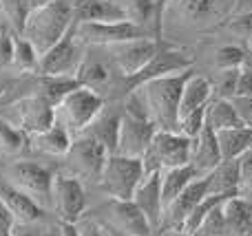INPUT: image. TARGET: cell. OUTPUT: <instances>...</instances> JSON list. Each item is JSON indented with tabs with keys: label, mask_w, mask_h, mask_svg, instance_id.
Here are the masks:
<instances>
[{
	"label": "cell",
	"mask_w": 252,
	"mask_h": 236,
	"mask_svg": "<svg viewBox=\"0 0 252 236\" xmlns=\"http://www.w3.org/2000/svg\"><path fill=\"white\" fill-rule=\"evenodd\" d=\"M228 31H232L235 35L244 38L246 42L252 40V9H246L239 16H235L230 22H228Z\"/></svg>",
	"instance_id": "cell-40"
},
{
	"label": "cell",
	"mask_w": 252,
	"mask_h": 236,
	"mask_svg": "<svg viewBox=\"0 0 252 236\" xmlns=\"http://www.w3.org/2000/svg\"><path fill=\"white\" fill-rule=\"evenodd\" d=\"M208 194H223V197H237L239 188V161H221L208 175Z\"/></svg>",
	"instance_id": "cell-28"
},
{
	"label": "cell",
	"mask_w": 252,
	"mask_h": 236,
	"mask_svg": "<svg viewBox=\"0 0 252 236\" xmlns=\"http://www.w3.org/2000/svg\"><path fill=\"white\" fill-rule=\"evenodd\" d=\"M210 100H213V86H210V79L204 78L199 73H192L188 78L186 86L182 91V102H179V119L188 117V115L197 113V110L208 108ZM177 119V126H179Z\"/></svg>",
	"instance_id": "cell-20"
},
{
	"label": "cell",
	"mask_w": 252,
	"mask_h": 236,
	"mask_svg": "<svg viewBox=\"0 0 252 236\" xmlns=\"http://www.w3.org/2000/svg\"><path fill=\"white\" fill-rule=\"evenodd\" d=\"M219 153H221V161H230V159H239L246 150L252 148V131L250 126H235L226 128V131L215 132Z\"/></svg>",
	"instance_id": "cell-25"
},
{
	"label": "cell",
	"mask_w": 252,
	"mask_h": 236,
	"mask_svg": "<svg viewBox=\"0 0 252 236\" xmlns=\"http://www.w3.org/2000/svg\"><path fill=\"white\" fill-rule=\"evenodd\" d=\"M106 228V232H109V236H130V234H124V232H120V230H115V228H111V225H106V223H102Z\"/></svg>",
	"instance_id": "cell-49"
},
{
	"label": "cell",
	"mask_w": 252,
	"mask_h": 236,
	"mask_svg": "<svg viewBox=\"0 0 252 236\" xmlns=\"http://www.w3.org/2000/svg\"><path fill=\"white\" fill-rule=\"evenodd\" d=\"M111 78H113L111 66L106 64L102 57H95V55H91V53H84V60H82V64H80L78 73H75V79H78L80 86L100 93L111 84Z\"/></svg>",
	"instance_id": "cell-24"
},
{
	"label": "cell",
	"mask_w": 252,
	"mask_h": 236,
	"mask_svg": "<svg viewBox=\"0 0 252 236\" xmlns=\"http://www.w3.org/2000/svg\"><path fill=\"white\" fill-rule=\"evenodd\" d=\"M75 35L84 47H113V44H122L128 40L139 38H153L146 29L137 26L130 20L120 22H84V25H75Z\"/></svg>",
	"instance_id": "cell-8"
},
{
	"label": "cell",
	"mask_w": 252,
	"mask_h": 236,
	"mask_svg": "<svg viewBox=\"0 0 252 236\" xmlns=\"http://www.w3.org/2000/svg\"><path fill=\"white\" fill-rule=\"evenodd\" d=\"M161 40L155 38H139V40H128L122 44H113L109 47L111 60H113L115 69L120 71L124 79H130L159 53Z\"/></svg>",
	"instance_id": "cell-12"
},
{
	"label": "cell",
	"mask_w": 252,
	"mask_h": 236,
	"mask_svg": "<svg viewBox=\"0 0 252 236\" xmlns=\"http://www.w3.org/2000/svg\"><path fill=\"white\" fill-rule=\"evenodd\" d=\"M120 119L122 113H111V110H102L95 117V122L82 132V135L93 137L95 141H100L109 155H115L118 150V135H120Z\"/></svg>",
	"instance_id": "cell-26"
},
{
	"label": "cell",
	"mask_w": 252,
	"mask_h": 236,
	"mask_svg": "<svg viewBox=\"0 0 252 236\" xmlns=\"http://www.w3.org/2000/svg\"><path fill=\"white\" fill-rule=\"evenodd\" d=\"M192 73L195 71L188 69V71H182V73L151 79V82L135 88L139 93V97H142L144 106L148 110V117L155 124L157 131H179L177 119H179L182 91Z\"/></svg>",
	"instance_id": "cell-1"
},
{
	"label": "cell",
	"mask_w": 252,
	"mask_h": 236,
	"mask_svg": "<svg viewBox=\"0 0 252 236\" xmlns=\"http://www.w3.org/2000/svg\"><path fill=\"white\" fill-rule=\"evenodd\" d=\"M53 2V0H20V7H22V13H25V20L31 16L33 11H38V9H42L44 4Z\"/></svg>",
	"instance_id": "cell-47"
},
{
	"label": "cell",
	"mask_w": 252,
	"mask_h": 236,
	"mask_svg": "<svg viewBox=\"0 0 252 236\" xmlns=\"http://www.w3.org/2000/svg\"><path fill=\"white\" fill-rule=\"evenodd\" d=\"M170 236H195V234H186V232H170Z\"/></svg>",
	"instance_id": "cell-52"
},
{
	"label": "cell",
	"mask_w": 252,
	"mask_h": 236,
	"mask_svg": "<svg viewBox=\"0 0 252 236\" xmlns=\"http://www.w3.org/2000/svg\"><path fill=\"white\" fill-rule=\"evenodd\" d=\"M84 44L75 35V25L71 26V31L60 40L58 44H53L47 53L40 55V66L38 73L40 78H75L80 64L84 60Z\"/></svg>",
	"instance_id": "cell-7"
},
{
	"label": "cell",
	"mask_w": 252,
	"mask_h": 236,
	"mask_svg": "<svg viewBox=\"0 0 252 236\" xmlns=\"http://www.w3.org/2000/svg\"><path fill=\"white\" fill-rule=\"evenodd\" d=\"M106 212H109L106 225L120 230V232L130 234V236H151L153 234L151 223L142 214V210L133 203V199L130 201H113L111 199L109 206H106Z\"/></svg>",
	"instance_id": "cell-17"
},
{
	"label": "cell",
	"mask_w": 252,
	"mask_h": 236,
	"mask_svg": "<svg viewBox=\"0 0 252 236\" xmlns=\"http://www.w3.org/2000/svg\"><path fill=\"white\" fill-rule=\"evenodd\" d=\"M109 150L95 141L89 135H78L71 144L69 153H66V163L75 172L73 177H78L80 181H100L102 170H104L106 161H109Z\"/></svg>",
	"instance_id": "cell-9"
},
{
	"label": "cell",
	"mask_w": 252,
	"mask_h": 236,
	"mask_svg": "<svg viewBox=\"0 0 252 236\" xmlns=\"http://www.w3.org/2000/svg\"><path fill=\"white\" fill-rule=\"evenodd\" d=\"M237 161H239V188H237V194L252 203V148L246 150Z\"/></svg>",
	"instance_id": "cell-38"
},
{
	"label": "cell",
	"mask_w": 252,
	"mask_h": 236,
	"mask_svg": "<svg viewBox=\"0 0 252 236\" xmlns=\"http://www.w3.org/2000/svg\"><path fill=\"white\" fill-rule=\"evenodd\" d=\"M73 139L75 137L71 135L64 126H60V124L56 122L49 131L29 137V144H31L33 150L49 155V157H66V153H69Z\"/></svg>",
	"instance_id": "cell-23"
},
{
	"label": "cell",
	"mask_w": 252,
	"mask_h": 236,
	"mask_svg": "<svg viewBox=\"0 0 252 236\" xmlns=\"http://www.w3.org/2000/svg\"><path fill=\"white\" fill-rule=\"evenodd\" d=\"M170 0H155V38L161 40V29H164V13Z\"/></svg>",
	"instance_id": "cell-45"
},
{
	"label": "cell",
	"mask_w": 252,
	"mask_h": 236,
	"mask_svg": "<svg viewBox=\"0 0 252 236\" xmlns=\"http://www.w3.org/2000/svg\"><path fill=\"white\" fill-rule=\"evenodd\" d=\"M232 106L237 108V113H239V117L244 119V124L252 122V95L232 97Z\"/></svg>",
	"instance_id": "cell-43"
},
{
	"label": "cell",
	"mask_w": 252,
	"mask_h": 236,
	"mask_svg": "<svg viewBox=\"0 0 252 236\" xmlns=\"http://www.w3.org/2000/svg\"><path fill=\"white\" fill-rule=\"evenodd\" d=\"M124 11L130 22L155 35V0H126Z\"/></svg>",
	"instance_id": "cell-33"
},
{
	"label": "cell",
	"mask_w": 252,
	"mask_h": 236,
	"mask_svg": "<svg viewBox=\"0 0 252 236\" xmlns=\"http://www.w3.org/2000/svg\"><path fill=\"white\" fill-rule=\"evenodd\" d=\"M128 20L122 4L113 0H73V22H120Z\"/></svg>",
	"instance_id": "cell-19"
},
{
	"label": "cell",
	"mask_w": 252,
	"mask_h": 236,
	"mask_svg": "<svg viewBox=\"0 0 252 236\" xmlns=\"http://www.w3.org/2000/svg\"><path fill=\"white\" fill-rule=\"evenodd\" d=\"M13 225H16V219H13V214L7 210V206L0 199V236H11Z\"/></svg>",
	"instance_id": "cell-44"
},
{
	"label": "cell",
	"mask_w": 252,
	"mask_h": 236,
	"mask_svg": "<svg viewBox=\"0 0 252 236\" xmlns=\"http://www.w3.org/2000/svg\"><path fill=\"white\" fill-rule=\"evenodd\" d=\"M0 22H2V2H0Z\"/></svg>",
	"instance_id": "cell-54"
},
{
	"label": "cell",
	"mask_w": 252,
	"mask_h": 236,
	"mask_svg": "<svg viewBox=\"0 0 252 236\" xmlns=\"http://www.w3.org/2000/svg\"><path fill=\"white\" fill-rule=\"evenodd\" d=\"M13 69L22 71V73H38L40 66V53L33 44L20 33H13Z\"/></svg>",
	"instance_id": "cell-31"
},
{
	"label": "cell",
	"mask_w": 252,
	"mask_h": 236,
	"mask_svg": "<svg viewBox=\"0 0 252 236\" xmlns=\"http://www.w3.org/2000/svg\"><path fill=\"white\" fill-rule=\"evenodd\" d=\"M248 126H250V131H252V122H248Z\"/></svg>",
	"instance_id": "cell-55"
},
{
	"label": "cell",
	"mask_w": 252,
	"mask_h": 236,
	"mask_svg": "<svg viewBox=\"0 0 252 236\" xmlns=\"http://www.w3.org/2000/svg\"><path fill=\"white\" fill-rule=\"evenodd\" d=\"M25 144H29L27 132L0 117V150L9 155H16L25 148Z\"/></svg>",
	"instance_id": "cell-34"
},
{
	"label": "cell",
	"mask_w": 252,
	"mask_h": 236,
	"mask_svg": "<svg viewBox=\"0 0 252 236\" xmlns=\"http://www.w3.org/2000/svg\"><path fill=\"white\" fill-rule=\"evenodd\" d=\"M192 157V139L179 131H157L142 157L146 172H164L170 168L188 166Z\"/></svg>",
	"instance_id": "cell-4"
},
{
	"label": "cell",
	"mask_w": 252,
	"mask_h": 236,
	"mask_svg": "<svg viewBox=\"0 0 252 236\" xmlns=\"http://www.w3.org/2000/svg\"><path fill=\"white\" fill-rule=\"evenodd\" d=\"M73 2L69 0H53L42 9L33 11L25 20L20 35L27 38L38 53H47L53 44H58L73 26Z\"/></svg>",
	"instance_id": "cell-2"
},
{
	"label": "cell",
	"mask_w": 252,
	"mask_h": 236,
	"mask_svg": "<svg viewBox=\"0 0 252 236\" xmlns=\"http://www.w3.org/2000/svg\"><path fill=\"white\" fill-rule=\"evenodd\" d=\"M221 163V153H219L217 139H215V131L204 126V131L192 139V157L190 166L195 168L199 175H208L210 170Z\"/></svg>",
	"instance_id": "cell-21"
},
{
	"label": "cell",
	"mask_w": 252,
	"mask_h": 236,
	"mask_svg": "<svg viewBox=\"0 0 252 236\" xmlns=\"http://www.w3.org/2000/svg\"><path fill=\"white\" fill-rule=\"evenodd\" d=\"M80 84L75 78H42L40 86L35 91V95H40L42 100H47L49 104L56 108L62 102V97H66L71 91H75Z\"/></svg>",
	"instance_id": "cell-32"
},
{
	"label": "cell",
	"mask_w": 252,
	"mask_h": 236,
	"mask_svg": "<svg viewBox=\"0 0 252 236\" xmlns=\"http://www.w3.org/2000/svg\"><path fill=\"white\" fill-rule=\"evenodd\" d=\"M248 64L246 60V51L239 44H223L215 51V66L217 71H230V69H241Z\"/></svg>",
	"instance_id": "cell-35"
},
{
	"label": "cell",
	"mask_w": 252,
	"mask_h": 236,
	"mask_svg": "<svg viewBox=\"0 0 252 236\" xmlns=\"http://www.w3.org/2000/svg\"><path fill=\"white\" fill-rule=\"evenodd\" d=\"M179 18L190 25L208 22L217 11V0H170Z\"/></svg>",
	"instance_id": "cell-30"
},
{
	"label": "cell",
	"mask_w": 252,
	"mask_h": 236,
	"mask_svg": "<svg viewBox=\"0 0 252 236\" xmlns=\"http://www.w3.org/2000/svg\"><path fill=\"white\" fill-rule=\"evenodd\" d=\"M75 225H78V234L80 236H109L104 225L97 223V221H93V219H87V216H82Z\"/></svg>",
	"instance_id": "cell-41"
},
{
	"label": "cell",
	"mask_w": 252,
	"mask_h": 236,
	"mask_svg": "<svg viewBox=\"0 0 252 236\" xmlns=\"http://www.w3.org/2000/svg\"><path fill=\"white\" fill-rule=\"evenodd\" d=\"M133 203L148 219L153 232L164 223V201H161V172H146L133 194Z\"/></svg>",
	"instance_id": "cell-16"
},
{
	"label": "cell",
	"mask_w": 252,
	"mask_h": 236,
	"mask_svg": "<svg viewBox=\"0 0 252 236\" xmlns=\"http://www.w3.org/2000/svg\"><path fill=\"white\" fill-rule=\"evenodd\" d=\"M58 230H60V236H80L78 225H73V223H60Z\"/></svg>",
	"instance_id": "cell-48"
},
{
	"label": "cell",
	"mask_w": 252,
	"mask_h": 236,
	"mask_svg": "<svg viewBox=\"0 0 252 236\" xmlns=\"http://www.w3.org/2000/svg\"><path fill=\"white\" fill-rule=\"evenodd\" d=\"M223 221H226V236H252V203L237 197L223 201Z\"/></svg>",
	"instance_id": "cell-22"
},
{
	"label": "cell",
	"mask_w": 252,
	"mask_h": 236,
	"mask_svg": "<svg viewBox=\"0 0 252 236\" xmlns=\"http://www.w3.org/2000/svg\"><path fill=\"white\" fill-rule=\"evenodd\" d=\"M208 197V177H197L175 201H170V206L164 210V223L168 228V232H182L186 219L192 214L197 206L201 203V199Z\"/></svg>",
	"instance_id": "cell-15"
},
{
	"label": "cell",
	"mask_w": 252,
	"mask_h": 236,
	"mask_svg": "<svg viewBox=\"0 0 252 236\" xmlns=\"http://www.w3.org/2000/svg\"><path fill=\"white\" fill-rule=\"evenodd\" d=\"M11 236H42V228L35 225H25V223H16L11 230Z\"/></svg>",
	"instance_id": "cell-46"
},
{
	"label": "cell",
	"mask_w": 252,
	"mask_h": 236,
	"mask_svg": "<svg viewBox=\"0 0 252 236\" xmlns=\"http://www.w3.org/2000/svg\"><path fill=\"white\" fill-rule=\"evenodd\" d=\"M144 175H146V170H144L142 159L111 155L97 184L113 201H130L137 185L142 184Z\"/></svg>",
	"instance_id": "cell-5"
},
{
	"label": "cell",
	"mask_w": 252,
	"mask_h": 236,
	"mask_svg": "<svg viewBox=\"0 0 252 236\" xmlns=\"http://www.w3.org/2000/svg\"><path fill=\"white\" fill-rule=\"evenodd\" d=\"M206 126L217 132L226 131V128L246 126V124L232 106V100H210L208 108H206Z\"/></svg>",
	"instance_id": "cell-29"
},
{
	"label": "cell",
	"mask_w": 252,
	"mask_h": 236,
	"mask_svg": "<svg viewBox=\"0 0 252 236\" xmlns=\"http://www.w3.org/2000/svg\"><path fill=\"white\" fill-rule=\"evenodd\" d=\"M13 113L18 117V126L20 131L27 132V137L40 135V132L49 131L56 124V110L47 100L40 95H25L18 102H13Z\"/></svg>",
	"instance_id": "cell-14"
},
{
	"label": "cell",
	"mask_w": 252,
	"mask_h": 236,
	"mask_svg": "<svg viewBox=\"0 0 252 236\" xmlns=\"http://www.w3.org/2000/svg\"><path fill=\"white\" fill-rule=\"evenodd\" d=\"M13 33L16 31L7 22H0V71L9 69L13 62Z\"/></svg>",
	"instance_id": "cell-39"
},
{
	"label": "cell",
	"mask_w": 252,
	"mask_h": 236,
	"mask_svg": "<svg viewBox=\"0 0 252 236\" xmlns=\"http://www.w3.org/2000/svg\"><path fill=\"white\" fill-rule=\"evenodd\" d=\"M7 88H9V82L2 78V75H0V97H2L4 93H7Z\"/></svg>",
	"instance_id": "cell-51"
},
{
	"label": "cell",
	"mask_w": 252,
	"mask_h": 236,
	"mask_svg": "<svg viewBox=\"0 0 252 236\" xmlns=\"http://www.w3.org/2000/svg\"><path fill=\"white\" fill-rule=\"evenodd\" d=\"M223 203L210 210V214L201 221V225L195 230V236H226V221H223Z\"/></svg>",
	"instance_id": "cell-37"
},
{
	"label": "cell",
	"mask_w": 252,
	"mask_h": 236,
	"mask_svg": "<svg viewBox=\"0 0 252 236\" xmlns=\"http://www.w3.org/2000/svg\"><path fill=\"white\" fill-rule=\"evenodd\" d=\"M157 128L146 115H133L122 110L120 119V135H118V150L115 155L142 159L155 137Z\"/></svg>",
	"instance_id": "cell-11"
},
{
	"label": "cell",
	"mask_w": 252,
	"mask_h": 236,
	"mask_svg": "<svg viewBox=\"0 0 252 236\" xmlns=\"http://www.w3.org/2000/svg\"><path fill=\"white\" fill-rule=\"evenodd\" d=\"M252 95V64H244L239 69V79H237V95Z\"/></svg>",
	"instance_id": "cell-42"
},
{
	"label": "cell",
	"mask_w": 252,
	"mask_h": 236,
	"mask_svg": "<svg viewBox=\"0 0 252 236\" xmlns=\"http://www.w3.org/2000/svg\"><path fill=\"white\" fill-rule=\"evenodd\" d=\"M51 208L56 210L60 223H78L87 210V192L78 177L56 175L51 190Z\"/></svg>",
	"instance_id": "cell-10"
},
{
	"label": "cell",
	"mask_w": 252,
	"mask_h": 236,
	"mask_svg": "<svg viewBox=\"0 0 252 236\" xmlns=\"http://www.w3.org/2000/svg\"><path fill=\"white\" fill-rule=\"evenodd\" d=\"M0 199L7 206V210L13 214L16 223H25V225H35L44 219V210L33 201L31 197H27L25 192L11 185L4 175H0Z\"/></svg>",
	"instance_id": "cell-18"
},
{
	"label": "cell",
	"mask_w": 252,
	"mask_h": 236,
	"mask_svg": "<svg viewBox=\"0 0 252 236\" xmlns=\"http://www.w3.org/2000/svg\"><path fill=\"white\" fill-rule=\"evenodd\" d=\"M237 79H239V69L230 71H217L213 86V100H232L237 95Z\"/></svg>",
	"instance_id": "cell-36"
},
{
	"label": "cell",
	"mask_w": 252,
	"mask_h": 236,
	"mask_svg": "<svg viewBox=\"0 0 252 236\" xmlns=\"http://www.w3.org/2000/svg\"><path fill=\"white\" fill-rule=\"evenodd\" d=\"M42 236H60V230H58V228H44Z\"/></svg>",
	"instance_id": "cell-50"
},
{
	"label": "cell",
	"mask_w": 252,
	"mask_h": 236,
	"mask_svg": "<svg viewBox=\"0 0 252 236\" xmlns=\"http://www.w3.org/2000/svg\"><path fill=\"white\" fill-rule=\"evenodd\" d=\"M53 172L47 166L29 159H18L7 168L4 179L16 185L20 192L31 197L42 210L51 208V190H53Z\"/></svg>",
	"instance_id": "cell-6"
},
{
	"label": "cell",
	"mask_w": 252,
	"mask_h": 236,
	"mask_svg": "<svg viewBox=\"0 0 252 236\" xmlns=\"http://www.w3.org/2000/svg\"><path fill=\"white\" fill-rule=\"evenodd\" d=\"M248 51H250V55H252V40L248 42Z\"/></svg>",
	"instance_id": "cell-53"
},
{
	"label": "cell",
	"mask_w": 252,
	"mask_h": 236,
	"mask_svg": "<svg viewBox=\"0 0 252 236\" xmlns=\"http://www.w3.org/2000/svg\"><path fill=\"white\" fill-rule=\"evenodd\" d=\"M53 110H56V122L64 126L73 137H78L104 110V97L91 88L78 86L66 97H62V102Z\"/></svg>",
	"instance_id": "cell-3"
},
{
	"label": "cell",
	"mask_w": 252,
	"mask_h": 236,
	"mask_svg": "<svg viewBox=\"0 0 252 236\" xmlns=\"http://www.w3.org/2000/svg\"><path fill=\"white\" fill-rule=\"evenodd\" d=\"M197 177H204V175H199L190 163L161 172V201H164V210L170 206V201H175V199L197 179Z\"/></svg>",
	"instance_id": "cell-27"
},
{
	"label": "cell",
	"mask_w": 252,
	"mask_h": 236,
	"mask_svg": "<svg viewBox=\"0 0 252 236\" xmlns=\"http://www.w3.org/2000/svg\"><path fill=\"white\" fill-rule=\"evenodd\" d=\"M188 69H192V57L188 55V53L179 51V49L161 47L159 53H157V55L153 57V60L148 62L135 78L126 79V86H128V91H135L137 86L151 82V79L182 73V71H188Z\"/></svg>",
	"instance_id": "cell-13"
}]
</instances>
